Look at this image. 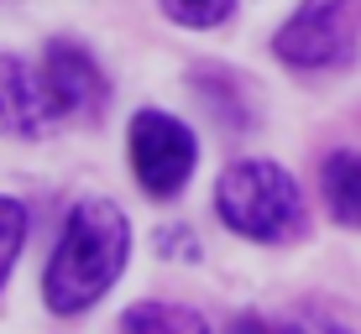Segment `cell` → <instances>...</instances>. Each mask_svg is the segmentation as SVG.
I'll return each mask as SVG.
<instances>
[{
  "instance_id": "6da1fadb",
  "label": "cell",
  "mask_w": 361,
  "mask_h": 334,
  "mask_svg": "<svg viewBox=\"0 0 361 334\" xmlns=\"http://www.w3.org/2000/svg\"><path fill=\"white\" fill-rule=\"evenodd\" d=\"M131 251V225L116 204L105 199H84L68 209L63 240H58L53 262L42 271V298L53 314H84L90 303H99L116 288L121 266Z\"/></svg>"
},
{
  "instance_id": "7a4b0ae2",
  "label": "cell",
  "mask_w": 361,
  "mask_h": 334,
  "mask_svg": "<svg viewBox=\"0 0 361 334\" xmlns=\"http://www.w3.org/2000/svg\"><path fill=\"white\" fill-rule=\"evenodd\" d=\"M215 209L220 219L246 235V240H293L298 225H304V199H298V183L283 172L278 162H262V157H246V162H231L215 183Z\"/></svg>"
},
{
  "instance_id": "3957f363",
  "label": "cell",
  "mask_w": 361,
  "mask_h": 334,
  "mask_svg": "<svg viewBox=\"0 0 361 334\" xmlns=\"http://www.w3.org/2000/svg\"><path fill=\"white\" fill-rule=\"evenodd\" d=\"M361 42V0H304V11L272 37L293 68H341Z\"/></svg>"
},
{
  "instance_id": "277c9868",
  "label": "cell",
  "mask_w": 361,
  "mask_h": 334,
  "mask_svg": "<svg viewBox=\"0 0 361 334\" xmlns=\"http://www.w3.org/2000/svg\"><path fill=\"white\" fill-rule=\"evenodd\" d=\"M194 157H199V146L183 120L163 115V110H142L131 120V167H136V183L152 199H173L189 183Z\"/></svg>"
},
{
  "instance_id": "5b68a950",
  "label": "cell",
  "mask_w": 361,
  "mask_h": 334,
  "mask_svg": "<svg viewBox=\"0 0 361 334\" xmlns=\"http://www.w3.org/2000/svg\"><path fill=\"white\" fill-rule=\"evenodd\" d=\"M42 79L53 89V105L63 120H99L105 110V73L94 68V58L79 42H53L47 47Z\"/></svg>"
},
{
  "instance_id": "8992f818",
  "label": "cell",
  "mask_w": 361,
  "mask_h": 334,
  "mask_svg": "<svg viewBox=\"0 0 361 334\" xmlns=\"http://www.w3.org/2000/svg\"><path fill=\"white\" fill-rule=\"evenodd\" d=\"M58 105H53V89H47V79L37 84L27 63L21 58H0V136H47L58 126Z\"/></svg>"
},
{
  "instance_id": "52a82bcc",
  "label": "cell",
  "mask_w": 361,
  "mask_h": 334,
  "mask_svg": "<svg viewBox=\"0 0 361 334\" xmlns=\"http://www.w3.org/2000/svg\"><path fill=\"white\" fill-rule=\"evenodd\" d=\"M319 188L325 204L341 225H361V157L356 152H330L319 167Z\"/></svg>"
},
{
  "instance_id": "ba28073f",
  "label": "cell",
  "mask_w": 361,
  "mask_h": 334,
  "mask_svg": "<svg viewBox=\"0 0 361 334\" xmlns=\"http://www.w3.org/2000/svg\"><path fill=\"white\" fill-rule=\"evenodd\" d=\"M121 334H209L204 314L183 303H131L121 319Z\"/></svg>"
},
{
  "instance_id": "9c48e42d",
  "label": "cell",
  "mask_w": 361,
  "mask_h": 334,
  "mask_svg": "<svg viewBox=\"0 0 361 334\" xmlns=\"http://www.w3.org/2000/svg\"><path fill=\"white\" fill-rule=\"evenodd\" d=\"M21 240H27V209L0 193V288H6L11 266H16V256H21Z\"/></svg>"
},
{
  "instance_id": "30bf717a",
  "label": "cell",
  "mask_w": 361,
  "mask_h": 334,
  "mask_svg": "<svg viewBox=\"0 0 361 334\" xmlns=\"http://www.w3.org/2000/svg\"><path fill=\"white\" fill-rule=\"evenodd\" d=\"M178 27H220L235 11V0H157Z\"/></svg>"
},
{
  "instance_id": "8fae6325",
  "label": "cell",
  "mask_w": 361,
  "mask_h": 334,
  "mask_svg": "<svg viewBox=\"0 0 361 334\" xmlns=\"http://www.w3.org/2000/svg\"><path fill=\"white\" fill-rule=\"evenodd\" d=\"M278 334H345V324H335L330 314H293L288 324H278Z\"/></svg>"
},
{
  "instance_id": "7c38bea8",
  "label": "cell",
  "mask_w": 361,
  "mask_h": 334,
  "mask_svg": "<svg viewBox=\"0 0 361 334\" xmlns=\"http://www.w3.org/2000/svg\"><path fill=\"white\" fill-rule=\"evenodd\" d=\"M157 245H163V256H199L194 235H183V230H163V235H157Z\"/></svg>"
},
{
  "instance_id": "4fadbf2b",
  "label": "cell",
  "mask_w": 361,
  "mask_h": 334,
  "mask_svg": "<svg viewBox=\"0 0 361 334\" xmlns=\"http://www.w3.org/2000/svg\"><path fill=\"white\" fill-rule=\"evenodd\" d=\"M235 334H278L272 324H262L257 314H246V319H235Z\"/></svg>"
}]
</instances>
